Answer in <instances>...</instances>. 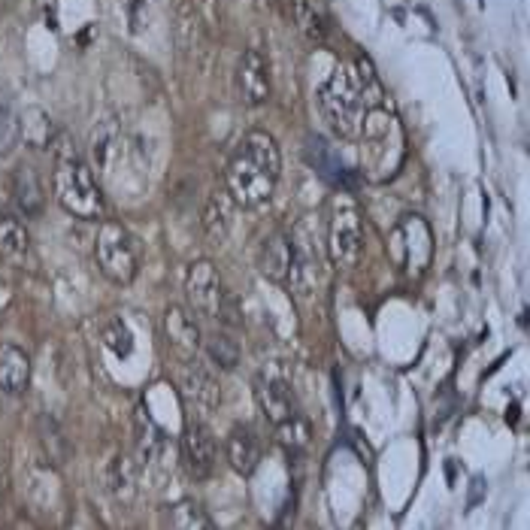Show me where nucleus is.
<instances>
[{"instance_id": "nucleus-10", "label": "nucleus", "mask_w": 530, "mask_h": 530, "mask_svg": "<svg viewBox=\"0 0 530 530\" xmlns=\"http://www.w3.org/2000/svg\"><path fill=\"white\" fill-rule=\"evenodd\" d=\"M237 91H240L243 103H249V106H261L270 100V67L258 49L243 52V58L237 64Z\"/></svg>"}, {"instance_id": "nucleus-5", "label": "nucleus", "mask_w": 530, "mask_h": 530, "mask_svg": "<svg viewBox=\"0 0 530 530\" xmlns=\"http://www.w3.org/2000/svg\"><path fill=\"white\" fill-rule=\"evenodd\" d=\"M185 294H188V303L194 312H200L206 318H219L228 291L222 288V276H219L216 264L206 258L194 261L185 276Z\"/></svg>"}, {"instance_id": "nucleus-24", "label": "nucleus", "mask_w": 530, "mask_h": 530, "mask_svg": "<svg viewBox=\"0 0 530 530\" xmlns=\"http://www.w3.org/2000/svg\"><path fill=\"white\" fill-rule=\"evenodd\" d=\"M164 446H167V440H164V434H161L158 424H155L152 418H140V437H137L140 458H143L146 464H152V461L161 458Z\"/></svg>"}, {"instance_id": "nucleus-22", "label": "nucleus", "mask_w": 530, "mask_h": 530, "mask_svg": "<svg viewBox=\"0 0 530 530\" xmlns=\"http://www.w3.org/2000/svg\"><path fill=\"white\" fill-rule=\"evenodd\" d=\"M19 131H22L25 143H31L34 149H46V146H52V140L58 137L55 128H52V119H49L43 110H28V113L19 119Z\"/></svg>"}, {"instance_id": "nucleus-13", "label": "nucleus", "mask_w": 530, "mask_h": 530, "mask_svg": "<svg viewBox=\"0 0 530 530\" xmlns=\"http://www.w3.org/2000/svg\"><path fill=\"white\" fill-rule=\"evenodd\" d=\"M291 13H294L297 31L309 43H325L331 31V16H328L325 0H291Z\"/></svg>"}, {"instance_id": "nucleus-20", "label": "nucleus", "mask_w": 530, "mask_h": 530, "mask_svg": "<svg viewBox=\"0 0 530 530\" xmlns=\"http://www.w3.org/2000/svg\"><path fill=\"white\" fill-rule=\"evenodd\" d=\"M306 152H309V161L315 164V170L322 173L331 185H349V167L322 137H312Z\"/></svg>"}, {"instance_id": "nucleus-26", "label": "nucleus", "mask_w": 530, "mask_h": 530, "mask_svg": "<svg viewBox=\"0 0 530 530\" xmlns=\"http://www.w3.org/2000/svg\"><path fill=\"white\" fill-rule=\"evenodd\" d=\"M19 116L13 113V106L7 103L4 91H0V155H7L19 143Z\"/></svg>"}, {"instance_id": "nucleus-1", "label": "nucleus", "mask_w": 530, "mask_h": 530, "mask_svg": "<svg viewBox=\"0 0 530 530\" xmlns=\"http://www.w3.org/2000/svg\"><path fill=\"white\" fill-rule=\"evenodd\" d=\"M279 170H282V158H279L276 140L264 131H249L237 143L228 161L225 182H228L231 200L243 209H255L267 203L276 191Z\"/></svg>"}, {"instance_id": "nucleus-29", "label": "nucleus", "mask_w": 530, "mask_h": 530, "mask_svg": "<svg viewBox=\"0 0 530 530\" xmlns=\"http://www.w3.org/2000/svg\"><path fill=\"white\" fill-rule=\"evenodd\" d=\"M103 343L110 346L116 355H122V358H125V355H131V349H134V337H131V331L119 322V318L103 328Z\"/></svg>"}, {"instance_id": "nucleus-3", "label": "nucleus", "mask_w": 530, "mask_h": 530, "mask_svg": "<svg viewBox=\"0 0 530 530\" xmlns=\"http://www.w3.org/2000/svg\"><path fill=\"white\" fill-rule=\"evenodd\" d=\"M318 110H322L331 131L343 140H361L367 131L370 106L364 100L358 73L352 67H337L331 79L318 91Z\"/></svg>"}, {"instance_id": "nucleus-21", "label": "nucleus", "mask_w": 530, "mask_h": 530, "mask_svg": "<svg viewBox=\"0 0 530 530\" xmlns=\"http://www.w3.org/2000/svg\"><path fill=\"white\" fill-rule=\"evenodd\" d=\"M106 488H110V494L122 503L134 500V494H137V464L128 455H116L110 461V467H106Z\"/></svg>"}, {"instance_id": "nucleus-12", "label": "nucleus", "mask_w": 530, "mask_h": 530, "mask_svg": "<svg viewBox=\"0 0 530 530\" xmlns=\"http://www.w3.org/2000/svg\"><path fill=\"white\" fill-rule=\"evenodd\" d=\"M234 200L228 191H216L206 206H203V234L209 237L212 246H222L231 234V219H234Z\"/></svg>"}, {"instance_id": "nucleus-28", "label": "nucleus", "mask_w": 530, "mask_h": 530, "mask_svg": "<svg viewBox=\"0 0 530 530\" xmlns=\"http://www.w3.org/2000/svg\"><path fill=\"white\" fill-rule=\"evenodd\" d=\"M116 146H119V128H116V122H103L100 128L91 131V149H94L97 164H110V155H113Z\"/></svg>"}, {"instance_id": "nucleus-17", "label": "nucleus", "mask_w": 530, "mask_h": 530, "mask_svg": "<svg viewBox=\"0 0 530 530\" xmlns=\"http://www.w3.org/2000/svg\"><path fill=\"white\" fill-rule=\"evenodd\" d=\"M0 255L19 267L31 258L28 228L13 216V212H0Z\"/></svg>"}, {"instance_id": "nucleus-23", "label": "nucleus", "mask_w": 530, "mask_h": 530, "mask_svg": "<svg viewBox=\"0 0 530 530\" xmlns=\"http://www.w3.org/2000/svg\"><path fill=\"white\" fill-rule=\"evenodd\" d=\"M203 349L219 370H234L240 364V343L231 334H209L203 340Z\"/></svg>"}, {"instance_id": "nucleus-16", "label": "nucleus", "mask_w": 530, "mask_h": 530, "mask_svg": "<svg viewBox=\"0 0 530 530\" xmlns=\"http://www.w3.org/2000/svg\"><path fill=\"white\" fill-rule=\"evenodd\" d=\"M258 267L267 279L273 282H285L288 273L294 270V246L285 234H273L264 240L261 246V258H258Z\"/></svg>"}, {"instance_id": "nucleus-15", "label": "nucleus", "mask_w": 530, "mask_h": 530, "mask_svg": "<svg viewBox=\"0 0 530 530\" xmlns=\"http://www.w3.org/2000/svg\"><path fill=\"white\" fill-rule=\"evenodd\" d=\"M228 461L240 476H252L261 464V443L255 431L246 428V424H237L228 437Z\"/></svg>"}, {"instance_id": "nucleus-2", "label": "nucleus", "mask_w": 530, "mask_h": 530, "mask_svg": "<svg viewBox=\"0 0 530 530\" xmlns=\"http://www.w3.org/2000/svg\"><path fill=\"white\" fill-rule=\"evenodd\" d=\"M55 149V173H52V188L55 200L64 212H70L73 219L82 222H97L103 219V194L97 188L94 170L82 161L76 143L67 134H58L52 140Z\"/></svg>"}, {"instance_id": "nucleus-4", "label": "nucleus", "mask_w": 530, "mask_h": 530, "mask_svg": "<svg viewBox=\"0 0 530 530\" xmlns=\"http://www.w3.org/2000/svg\"><path fill=\"white\" fill-rule=\"evenodd\" d=\"M94 258L100 273L116 282V285H131L137 276V246L134 237L119 225V222H103L97 228L94 240Z\"/></svg>"}, {"instance_id": "nucleus-8", "label": "nucleus", "mask_w": 530, "mask_h": 530, "mask_svg": "<svg viewBox=\"0 0 530 530\" xmlns=\"http://www.w3.org/2000/svg\"><path fill=\"white\" fill-rule=\"evenodd\" d=\"M182 461L194 479H209L216 470V437L203 421H191L182 434Z\"/></svg>"}, {"instance_id": "nucleus-25", "label": "nucleus", "mask_w": 530, "mask_h": 530, "mask_svg": "<svg viewBox=\"0 0 530 530\" xmlns=\"http://www.w3.org/2000/svg\"><path fill=\"white\" fill-rule=\"evenodd\" d=\"M276 437L288 452H300L309 446V424L300 415H291L288 421L276 424Z\"/></svg>"}, {"instance_id": "nucleus-18", "label": "nucleus", "mask_w": 530, "mask_h": 530, "mask_svg": "<svg viewBox=\"0 0 530 530\" xmlns=\"http://www.w3.org/2000/svg\"><path fill=\"white\" fill-rule=\"evenodd\" d=\"M13 197H16V206L25 212V216H40V212H43L46 194H43V185H40L34 167H28V164L16 167V176H13Z\"/></svg>"}, {"instance_id": "nucleus-14", "label": "nucleus", "mask_w": 530, "mask_h": 530, "mask_svg": "<svg viewBox=\"0 0 530 530\" xmlns=\"http://www.w3.org/2000/svg\"><path fill=\"white\" fill-rule=\"evenodd\" d=\"M31 382V358L10 343H0V391L22 394Z\"/></svg>"}, {"instance_id": "nucleus-30", "label": "nucleus", "mask_w": 530, "mask_h": 530, "mask_svg": "<svg viewBox=\"0 0 530 530\" xmlns=\"http://www.w3.org/2000/svg\"><path fill=\"white\" fill-rule=\"evenodd\" d=\"M482 488H485V482H482V479H476V482H473V497H470V506H476V503H479Z\"/></svg>"}, {"instance_id": "nucleus-6", "label": "nucleus", "mask_w": 530, "mask_h": 530, "mask_svg": "<svg viewBox=\"0 0 530 530\" xmlns=\"http://www.w3.org/2000/svg\"><path fill=\"white\" fill-rule=\"evenodd\" d=\"M391 255L406 273H421L431 261V231L418 216H406L391 234Z\"/></svg>"}, {"instance_id": "nucleus-11", "label": "nucleus", "mask_w": 530, "mask_h": 530, "mask_svg": "<svg viewBox=\"0 0 530 530\" xmlns=\"http://www.w3.org/2000/svg\"><path fill=\"white\" fill-rule=\"evenodd\" d=\"M255 397H258V406H261V412L267 415V421L273 424V428L282 421H288L291 415H297L294 394H291L288 382H282V379H258Z\"/></svg>"}, {"instance_id": "nucleus-19", "label": "nucleus", "mask_w": 530, "mask_h": 530, "mask_svg": "<svg viewBox=\"0 0 530 530\" xmlns=\"http://www.w3.org/2000/svg\"><path fill=\"white\" fill-rule=\"evenodd\" d=\"M182 391H185V397H194V403L203 409H212L219 403V385L209 370H203L197 364V358L188 361V370L182 373Z\"/></svg>"}, {"instance_id": "nucleus-7", "label": "nucleus", "mask_w": 530, "mask_h": 530, "mask_svg": "<svg viewBox=\"0 0 530 530\" xmlns=\"http://www.w3.org/2000/svg\"><path fill=\"white\" fill-rule=\"evenodd\" d=\"M364 249V228H361V216L355 209H337L331 219V231H328V255L331 264L340 270H352L361 258Z\"/></svg>"}, {"instance_id": "nucleus-27", "label": "nucleus", "mask_w": 530, "mask_h": 530, "mask_svg": "<svg viewBox=\"0 0 530 530\" xmlns=\"http://www.w3.org/2000/svg\"><path fill=\"white\" fill-rule=\"evenodd\" d=\"M170 524L179 527V530H209V527H212L209 515H206L197 503H191V500L173 506V518H170Z\"/></svg>"}, {"instance_id": "nucleus-9", "label": "nucleus", "mask_w": 530, "mask_h": 530, "mask_svg": "<svg viewBox=\"0 0 530 530\" xmlns=\"http://www.w3.org/2000/svg\"><path fill=\"white\" fill-rule=\"evenodd\" d=\"M164 337H167L170 349L179 358H185V361H194L200 346H203L200 325L194 322V315L185 306H167V312H164Z\"/></svg>"}]
</instances>
